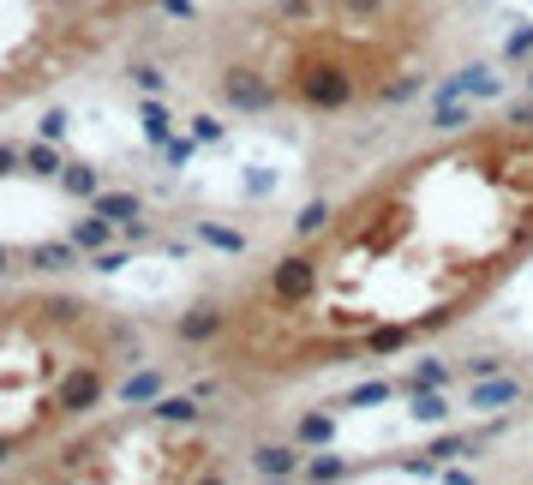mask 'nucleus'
Here are the masks:
<instances>
[{
  "label": "nucleus",
  "mask_w": 533,
  "mask_h": 485,
  "mask_svg": "<svg viewBox=\"0 0 533 485\" xmlns=\"http://www.w3.org/2000/svg\"><path fill=\"white\" fill-rule=\"evenodd\" d=\"M330 216H336V204H330V198H312V204L294 216V234H300V240H312V234H324V228H330Z\"/></svg>",
  "instance_id": "nucleus-18"
},
{
  "label": "nucleus",
  "mask_w": 533,
  "mask_h": 485,
  "mask_svg": "<svg viewBox=\"0 0 533 485\" xmlns=\"http://www.w3.org/2000/svg\"><path fill=\"white\" fill-rule=\"evenodd\" d=\"M414 420H426V426H444V420H450V402H444L438 390H414Z\"/></svg>",
  "instance_id": "nucleus-22"
},
{
  "label": "nucleus",
  "mask_w": 533,
  "mask_h": 485,
  "mask_svg": "<svg viewBox=\"0 0 533 485\" xmlns=\"http://www.w3.org/2000/svg\"><path fill=\"white\" fill-rule=\"evenodd\" d=\"M390 396H396V384H390V378H372V384L348 390V408H378V402H390Z\"/></svg>",
  "instance_id": "nucleus-25"
},
{
  "label": "nucleus",
  "mask_w": 533,
  "mask_h": 485,
  "mask_svg": "<svg viewBox=\"0 0 533 485\" xmlns=\"http://www.w3.org/2000/svg\"><path fill=\"white\" fill-rule=\"evenodd\" d=\"M90 210H102L114 228H126V222H138V216H144V198H138V192H96V198H90Z\"/></svg>",
  "instance_id": "nucleus-12"
},
{
  "label": "nucleus",
  "mask_w": 533,
  "mask_h": 485,
  "mask_svg": "<svg viewBox=\"0 0 533 485\" xmlns=\"http://www.w3.org/2000/svg\"><path fill=\"white\" fill-rule=\"evenodd\" d=\"M60 168H66V156L54 150V138H36V144H24V174H42V180H60Z\"/></svg>",
  "instance_id": "nucleus-14"
},
{
  "label": "nucleus",
  "mask_w": 533,
  "mask_h": 485,
  "mask_svg": "<svg viewBox=\"0 0 533 485\" xmlns=\"http://www.w3.org/2000/svg\"><path fill=\"white\" fill-rule=\"evenodd\" d=\"M300 456H306V450H300L294 438H288V444H252V474H258V480H294V474L306 468Z\"/></svg>",
  "instance_id": "nucleus-6"
},
{
  "label": "nucleus",
  "mask_w": 533,
  "mask_h": 485,
  "mask_svg": "<svg viewBox=\"0 0 533 485\" xmlns=\"http://www.w3.org/2000/svg\"><path fill=\"white\" fill-rule=\"evenodd\" d=\"M0 276H12V252L6 246H0Z\"/></svg>",
  "instance_id": "nucleus-32"
},
{
  "label": "nucleus",
  "mask_w": 533,
  "mask_h": 485,
  "mask_svg": "<svg viewBox=\"0 0 533 485\" xmlns=\"http://www.w3.org/2000/svg\"><path fill=\"white\" fill-rule=\"evenodd\" d=\"M60 192H66V198H84V204H90V198L102 192V174H96L90 162H66V168H60Z\"/></svg>",
  "instance_id": "nucleus-15"
},
{
  "label": "nucleus",
  "mask_w": 533,
  "mask_h": 485,
  "mask_svg": "<svg viewBox=\"0 0 533 485\" xmlns=\"http://www.w3.org/2000/svg\"><path fill=\"white\" fill-rule=\"evenodd\" d=\"M192 138H198V144H222V120H216V114H198V120H192Z\"/></svg>",
  "instance_id": "nucleus-28"
},
{
  "label": "nucleus",
  "mask_w": 533,
  "mask_h": 485,
  "mask_svg": "<svg viewBox=\"0 0 533 485\" xmlns=\"http://www.w3.org/2000/svg\"><path fill=\"white\" fill-rule=\"evenodd\" d=\"M6 456H12V438H0V462H6Z\"/></svg>",
  "instance_id": "nucleus-33"
},
{
  "label": "nucleus",
  "mask_w": 533,
  "mask_h": 485,
  "mask_svg": "<svg viewBox=\"0 0 533 485\" xmlns=\"http://www.w3.org/2000/svg\"><path fill=\"white\" fill-rule=\"evenodd\" d=\"M438 90H456V96H474V102H480V96H504V78H498L492 66H480V60H474V66H462L456 78H444Z\"/></svg>",
  "instance_id": "nucleus-9"
},
{
  "label": "nucleus",
  "mask_w": 533,
  "mask_h": 485,
  "mask_svg": "<svg viewBox=\"0 0 533 485\" xmlns=\"http://www.w3.org/2000/svg\"><path fill=\"white\" fill-rule=\"evenodd\" d=\"M504 54H510V60H528L533 54V30H516V36L504 42Z\"/></svg>",
  "instance_id": "nucleus-30"
},
{
  "label": "nucleus",
  "mask_w": 533,
  "mask_h": 485,
  "mask_svg": "<svg viewBox=\"0 0 533 485\" xmlns=\"http://www.w3.org/2000/svg\"><path fill=\"white\" fill-rule=\"evenodd\" d=\"M228 318H234V312H228L222 300H192V306L174 318V342H180V348H210V342L228 336Z\"/></svg>",
  "instance_id": "nucleus-5"
},
{
  "label": "nucleus",
  "mask_w": 533,
  "mask_h": 485,
  "mask_svg": "<svg viewBox=\"0 0 533 485\" xmlns=\"http://www.w3.org/2000/svg\"><path fill=\"white\" fill-rule=\"evenodd\" d=\"M198 240L216 246V252H234V258L246 252V234H240V228H222V222H198Z\"/></svg>",
  "instance_id": "nucleus-19"
},
{
  "label": "nucleus",
  "mask_w": 533,
  "mask_h": 485,
  "mask_svg": "<svg viewBox=\"0 0 533 485\" xmlns=\"http://www.w3.org/2000/svg\"><path fill=\"white\" fill-rule=\"evenodd\" d=\"M294 102H306V108H318V114H336V108L354 102V72H348L342 60H306V66L294 72Z\"/></svg>",
  "instance_id": "nucleus-1"
},
{
  "label": "nucleus",
  "mask_w": 533,
  "mask_h": 485,
  "mask_svg": "<svg viewBox=\"0 0 533 485\" xmlns=\"http://www.w3.org/2000/svg\"><path fill=\"white\" fill-rule=\"evenodd\" d=\"M444 384H450V366L444 360H420L414 378H408V390H444Z\"/></svg>",
  "instance_id": "nucleus-24"
},
{
  "label": "nucleus",
  "mask_w": 533,
  "mask_h": 485,
  "mask_svg": "<svg viewBox=\"0 0 533 485\" xmlns=\"http://www.w3.org/2000/svg\"><path fill=\"white\" fill-rule=\"evenodd\" d=\"M138 120H144V138H150L156 150H162V144L174 138V120H168V108H162L156 96H144V108H138Z\"/></svg>",
  "instance_id": "nucleus-17"
},
{
  "label": "nucleus",
  "mask_w": 533,
  "mask_h": 485,
  "mask_svg": "<svg viewBox=\"0 0 533 485\" xmlns=\"http://www.w3.org/2000/svg\"><path fill=\"white\" fill-rule=\"evenodd\" d=\"M120 264H126V246H108V252H96V258H90V270H102V276H108V270H120Z\"/></svg>",
  "instance_id": "nucleus-29"
},
{
  "label": "nucleus",
  "mask_w": 533,
  "mask_h": 485,
  "mask_svg": "<svg viewBox=\"0 0 533 485\" xmlns=\"http://www.w3.org/2000/svg\"><path fill=\"white\" fill-rule=\"evenodd\" d=\"M480 414H498V408H510V402H522V378H504V372H492V378H474V396H468Z\"/></svg>",
  "instance_id": "nucleus-8"
},
{
  "label": "nucleus",
  "mask_w": 533,
  "mask_h": 485,
  "mask_svg": "<svg viewBox=\"0 0 533 485\" xmlns=\"http://www.w3.org/2000/svg\"><path fill=\"white\" fill-rule=\"evenodd\" d=\"M102 396H108V366H72L60 378V390H54V414L84 420V414L102 408Z\"/></svg>",
  "instance_id": "nucleus-4"
},
{
  "label": "nucleus",
  "mask_w": 533,
  "mask_h": 485,
  "mask_svg": "<svg viewBox=\"0 0 533 485\" xmlns=\"http://www.w3.org/2000/svg\"><path fill=\"white\" fill-rule=\"evenodd\" d=\"M528 90H533V72H528Z\"/></svg>",
  "instance_id": "nucleus-34"
},
{
  "label": "nucleus",
  "mask_w": 533,
  "mask_h": 485,
  "mask_svg": "<svg viewBox=\"0 0 533 485\" xmlns=\"http://www.w3.org/2000/svg\"><path fill=\"white\" fill-rule=\"evenodd\" d=\"M420 84H426L420 72H402V78H390V84H378V102H384V108H396V102H408V96H420Z\"/></svg>",
  "instance_id": "nucleus-21"
},
{
  "label": "nucleus",
  "mask_w": 533,
  "mask_h": 485,
  "mask_svg": "<svg viewBox=\"0 0 533 485\" xmlns=\"http://www.w3.org/2000/svg\"><path fill=\"white\" fill-rule=\"evenodd\" d=\"M330 438H336V414H330V408L300 414V426H294V444H300V450H324Z\"/></svg>",
  "instance_id": "nucleus-13"
},
{
  "label": "nucleus",
  "mask_w": 533,
  "mask_h": 485,
  "mask_svg": "<svg viewBox=\"0 0 533 485\" xmlns=\"http://www.w3.org/2000/svg\"><path fill=\"white\" fill-rule=\"evenodd\" d=\"M318 276H324V264L312 258V252H288V258H276V270H270V300L276 306H306L312 300V288H318Z\"/></svg>",
  "instance_id": "nucleus-3"
},
{
  "label": "nucleus",
  "mask_w": 533,
  "mask_h": 485,
  "mask_svg": "<svg viewBox=\"0 0 533 485\" xmlns=\"http://www.w3.org/2000/svg\"><path fill=\"white\" fill-rule=\"evenodd\" d=\"M162 390H168V378H162V372H138V378H126V384H120V402H126V408H144V402H156Z\"/></svg>",
  "instance_id": "nucleus-16"
},
{
  "label": "nucleus",
  "mask_w": 533,
  "mask_h": 485,
  "mask_svg": "<svg viewBox=\"0 0 533 485\" xmlns=\"http://www.w3.org/2000/svg\"><path fill=\"white\" fill-rule=\"evenodd\" d=\"M198 402H204V396H168V390H162V396L150 402V420H156V426H198V420H204Z\"/></svg>",
  "instance_id": "nucleus-10"
},
{
  "label": "nucleus",
  "mask_w": 533,
  "mask_h": 485,
  "mask_svg": "<svg viewBox=\"0 0 533 485\" xmlns=\"http://www.w3.org/2000/svg\"><path fill=\"white\" fill-rule=\"evenodd\" d=\"M114 234H120V228H114V222H108L102 210H90V216H78V222L66 228V240H72V246H78L84 258H96V252H108V246H114Z\"/></svg>",
  "instance_id": "nucleus-7"
},
{
  "label": "nucleus",
  "mask_w": 533,
  "mask_h": 485,
  "mask_svg": "<svg viewBox=\"0 0 533 485\" xmlns=\"http://www.w3.org/2000/svg\"><path fill=\"white\" fill-rule=\"evenodd\" d=\"M384 6H390V0H336V12H342V18H360V24H366V18H384Z\"/></svg>",
  "instance_id": "nucleus-26"
},
{
  "label": "nucleus",
  "mask_w": 533,
  "mask_h": 485,
  "mask_svg": "<svg viewBox=\"0 0 533 485\" xmlns=\"http://www.w3.org/2000/svg\"><path fill=\"white\" fill-rule=\"evenodd\" d=\"M126 78H132V90H144V96H162V90H168V72H162V66H150V60H132V66H126Z\"/></svg>",
  "instance_id": "nucleus-20"
},
{
  "label": "nucleus",
  "mask_w": 533,
  "mask_h": 485,
  "mask_svg": "<svg viewBox=\"0 0 533 485\" xmlns=\"http://www.w3.org/2000/svg\"><path fill=\"white\" fill-rule=\"evenodd\" d=\"M24 168V150L18 144H0V174H18Z\"/></svg>",
  "instance_id": "nucleus-31"
},
{
  "label": "nucleus",
  "mask_w": 533,
  "mask_h": 485,
  "mask_svg": "<svg viewBox=\"0 0 533 485\" xmlns=\"http://www.w3.org/2000/svg\"><path fill=\"white\" fill-rule=\"evenodd\" d=\"M300 474H306V480H342V474H348V462H342L336 450H312V462H306Z\"/></svg>",
  "instance_id": "nucleus-23"
},
{
  "label": "nucleus",
  "mask_w": 533,
  "mask_h": 485,
  "mask_svg": "<svg viewBox=\"0 0 533 485\" xmlns=\"http://www.w3.org/2000/svg\"><path fill=\"white\" fill-rule=\"evenodd\" d=\"M72 264H84V252H78L72 240H42V246H30V270H42V276H60V270H72Z\"/></svg>",
  "instance_id": "nucleus-11"
},
{
  "label": "nucleus",
  "mask_w": 533,
  "mask_h": 485,
  "mask_svg": "<svg viewBox=\"0 0 533 485\" xmlns=\"http://www.w3.org/2000/svg\"><path fill=\"white\" fill-rule=\"evenodd\" d=\"M216 96H222L234 114H270V108H276V84H270L258 66H222V72H216Z\"/></svg>",
  "instance_id": "nucleus-2"
},
{
  "label": "nucleus",
  "mask_w": 533,
  "mask_h": 485,
  "mask_svg": "<svg viewBox=\"0 0 533 485\" xmlns=\"http://www.w3.org/2000/svg\"><path fill=\"white\" fill-rule=\"evenodd\" d=\"M66 126H72V114H66V108H48V114L36 120V132H42V138H54V144L66 138Z\"/></svg>",
  "instance_id": "nucleus-27"
}]
</instances>
